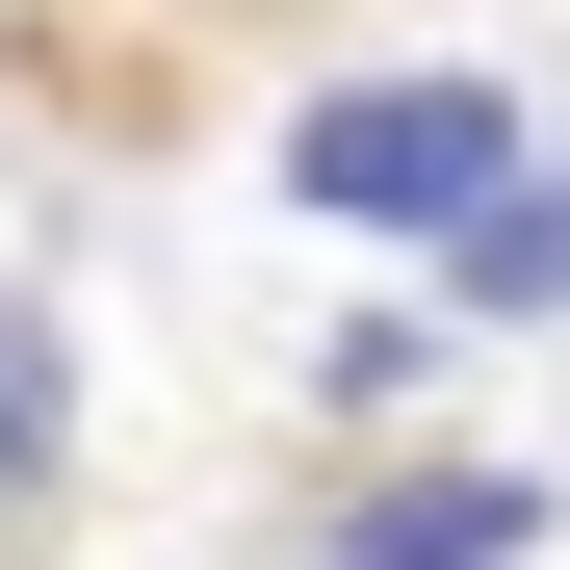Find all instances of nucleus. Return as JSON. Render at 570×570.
Returning <instances> with one entry per match:
<instances>
[{
    "label": "nucleus",
    "mask_w": 570,
    "mask_h": 570,
    "mask_svg": "<svg viewBox=\"0 0 570 570\" xmlns=\"http://www.w3.org/2000/svg\"><path fill=\"white\" fill-rule=\"evenodd\" d=\"M544 544V493H519V466H390V493H363L312 570H519Z\"/></svg>",
    "instance_id": "2"
},
{
    "label": "nucleus",
    "mask_w": 570,
    "mask_h": 570,
    "mask_svg": "<svg viewBox=\"0 0 570 570\" xmlns=\"http://www.w3.org/2000/svg\"><path fill=\"white\" fill-rule=\"evenodd\" d=\"M52 441H78V312H52V285H0V519L52 493Z\"/></svg>",
    "instance_id": "3"
},
{
    "label": "nucleus",
    "mask_w": 570,
    "mask_h": 570,
    "mask_svg": "<svg viewBox=\"0 0 570 570\" xmlns=\"http://www.w3.org/2000/svg\"><path fill=\"white\" fill-rule=\"evenodd\" d=\"M544 181V105L519 78H337L312 130H285V208L312 234H493Z\"/></svg>",
    "instance_id": "1"
},
{
    "label": "nucleus",
    "mask_w": 570,
    "mask_h": 570,
    "mask_svg": "<svg viewBox=\"0 0 570 570\" xmlns=\"http://www.w3.org/2000/svg\"><path fill=\"white\" fill-rule=\"evenodd\" d=\"M441 285H466V312H570V156L519 181L493 234H441Z\"/></svg>",
    "instance_id": "4"
}]
</instances>
